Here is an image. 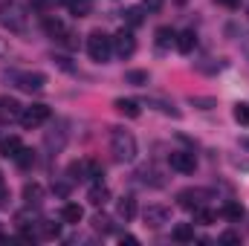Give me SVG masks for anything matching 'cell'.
I'll use <instances>...</instances> for the list:
<instances>
[{
  "mask_svg": "<svg viewBox=\"0 0 249 246\" xmlns=\"http://www.w3.org/2000/svg\"><path fill=\"white\" fill-rule=\"evenodd\" d=\"M3 55H9V44H6V41L0 38V58H3Z\"/></svg>",
  "mask_w": 249,
  "mask_h": 246,
  "instance_id": "cell-38",
  "label": "cell"
},
{
  "mask_svg": "<svg viewBox=\"0 0 249 246\" xmlns=\"http://www.w3.org/2000/svg\"><path fill=\"white\" fill-rule=\"evenodd\" d=\"M47 119H50V107H47V105H29V107H23V110H20V119H18V122L32 130V127L44 124Z\"/></svg>",
  "mask_w": 249,
  "mask_h": 246,
  "instance_id": "cell-5",
  "label": "cell"
},
{
  "mask_svg": "<svg viewBox=\"0 0 249 246\" xmlns=\"http://www.w3.org/2000/svg\"><path fill=\"white\" fill-rule=\"evenodd\" d=\"M93 229L102 232V235H110V232H113V220H110L107 214H96V217H93Z\"/></svg>",
  "mask_w": 249,
  "mask_h": 246,
  "instance_id": "cell-25",
  "label": "cell"
},
{
  "mask_svg": "<svg viewBox=\"0 0 249 246\" xmlns=\"http://www.w3.org/2000/svg\"><path fill=\"white\" fill-rule=\"evenodd\" d=\"M241 148H244V151H249V136H244V139H241Z\"/></svg>",
  "mask_w": 249,
  "mask_h": 246,
  "instance_id": "cell-40",
  "label": "cell"
},
{
  "mask_svg": "<svg viewBox=\"0 0 249 246\" xmlns=\"http://www.w3.org/2000/svg\"><path fill=\"white\" fill-rule=\"evenodd\" d=\"M67 174H70V180H87V177H90V159H75V162H70Z\"/></svg>",
  "mask_w": 249,
  "mask_h": 246,
  "instance_id": "cell-14",
  "label": "cell"
},
{
  "mask_svg": "<svg viewBox=\"0 0 249 246\" xmlns=\"http://www.w3.org/2000/svg\"><path fill=\"white\" fill-rule=\"evenodd\" d=\"M110 151L116 157V162H133L136 159V136L130 130H122V127H113L110 133Z\"/></svg>",
  "mask_w": 249,
  "mask_h": 246,
  "instance_id": "cell-1",
  "label": "cell"
},
{
  "mask_svg": "<svg viewBox=\"0 0 249 246\" xmlns=\"http://www.w3.org/2000/svg\"><path fill=\"white\" fill-rule=\"evenodd\" d=\"M171 238L177 244H194V223H177L174 232H171Z\"/></svg>",
  "mask_w": 249,
  "mask_h": 246,
  "instance_id": "cell-15",
  "label": "cell"
},
{
  "mask_svg": "<svg viewBox=\"0 0 249 246\" xmlns=\"http://www.w3.org/2000/svg\"><path fill=\"white\" fill-rule=\"evenodd\" d=\"M3 78H9L15 87H20V90H26V93H38V90H44L47 87V75L44 72H3Z\"/></svg>",
  "mask_w": 249,
  "mask_h": 246,
  "instance_id": "cell-4",
  "label": "cell"
},
{
  "mask_svg": "<svg viewBox=\"0 0 249 246\" xmlns=\"http://www.w3.org/2000/svg\"><path fill=\"white\" fill-rule=\"evenodd\" d=\"M67 0H38V6H47V9H53V6H61Z\"/></svg>",
  "mask_w": 249,
  "mask_h": 246,
  "instance_id": "cell-35",
  "label": "cell"
},
{
  "mask_svg": "<svg viewBox=\"0 0 249 246\" xmlns=\"http://www.w3.org/2000/svg\"><path fill=\"white\" fill-rule=\"evenodd\" d=\"M194 47H197V35H194V29H183L180 35H177V50L188 55V53H194Z\"/></svg>",
  "mask_w": 249,
  "mask_h": 246,
  "instance_id": "cell-13",
  "label": "cell"
},
{
  "mask_svg": "<svg viewBox=\"0 0 249 246\" xmlns=\"http://www.w3.org/2000/svg\"><path fill=\"white\" fill-rule=\"evenodd\" d=\"M67 9H70V15H75V18H87V15L93 12V0H67Z\"/></svg>",
  "mask_w": 249,
  "mask_h": 246,
  "instance_id": "cell-20",
  "label": "cell"
},
{
  "mask_svg": "<svg viewBox=\"0 0 249 246\" xmlns=\"http://www.w3.org/2000/svg\"><path fill=\"white\" fill-rule=\"evenodd\" d=\"M44 29H47V35H50V38H58V41L67 35V26H64L58 18H44Z\"/></svg>",
  "mask_w": 249,
  "mask_h": 246,
  "instance_id": "cell-21",
  "label": "cell"
},
{
  "mask_svg": "<svg viewBox=\"0 0 249 246\" xmlns=\"http://www.w3.org/2000/svg\"><path fill=\"white\" fill-rule=\"evenodd\" d=\"M194 223H200V226H212V223H214V211L197 206V209H194Z\"/></svg>",
  "mask_w": 249,
  "mask_h": 246,
  "instance_id": "cell-27",
  "label": "cell"
},
{
  "mask_svg": "<svg viewBox=\"0 0 249 246\" xmlns=\"http://www.w3.org/2000/svg\"><path fill=\"white\" fill-rule=\"evenodd\" d=\"M232 116H235V122L238 124H249V105L247 102H238L235 110H232Z\"/></svg>",
  "mask_w": 249,
  "mask_h": 246,
  "instance_id": "cell-29",
  "label": "cell"
},
{
  "mask_svg": "<svg viewBox=\"0 0 249 246\" xmlns=\"http://www.w3.org/2000/svg\"><path fill=\"white\" fill-rule=\"evenodd\" d=\"M0 188H3V180H0Z\"/></svg>",
  "mask_w": 249,
  "mask_h": 246,
  "instance_id": "cell-41",
  "label": "cell"
},
{
  "mask_svg": "<svg viewBox=\"0 0 249 246\" xmlns=\"http://www.w3.org/2000/svg\"><path fill=\"white\" fill-rule=\"evenodd\" d=\"M0 23L9 26V32H26V12L20 3L9 0V3H0Z\"/></svg>",
  "mask_w": 249,
  "mask_h": 246,
  "instance_id": "cell-2",
  "label": "cell"
},
{
  "mask_svg": "<svg viewBox=\"0 0 249 246\" xmlns=\"http://www.w3.org/2000/svg\"><path fill=\"white\" fill-rule=\"evenodd\" d=\"M61 220L64 223H81L84 220V209L78 203H64L61 206Z\"/></svg>",
  "mask_w": 249,
  "mask_h": 246,
  "instance_id": "cell-12",
  "label": "cell"
},
{
  "mask_svg": "<svg viewBox=\"0 0 249 246\" xmlns=\"http://www.w3.org/2000/svg\"><path fill=\"white\" fill-rule=\"evenodd\" d=\"M87 55L99 64H107L110 55H113V38H107L105 32H90V38H87Z\"/></svg>",
  "mask_w": 249,
  "mask_h": 246,
  "instance_id": "cell-3",
  "label": "cell"
},
{
  "mask_svg": "<svg viewBox=\"0 0 249 246\" xmlns=\"http://www.w3.org/2000/svg\"><path fill=\"white\" fill-rule=\"evenodd\" d=\"M20 148H23V142H20L18 136H9V139H3V142H0V154H3V157H12V159L18 157V151H20Z\"/></svg>",
  "mask_w": 249,
  "mask_h": 246,
  "instance_id": "cell-22",
  "label": "cell"
},
{
  "mask_svg": "<svg viewBox=\"0 0 249 246\" xmlns=\"http://www.w3.org/2000/svg\"><path fill=\"white\" fill-rule=\"evenodd\" d=\"M15 162H18L20 168H29V165L35 162V154H32L29 148H20V151H18V157H15Z\"/></svg>",
  "mask_w": 249,
  "mask_h": 246,
  "instance_id": "cell-31",
  "label": "cell"
},
{
  "mask_svg": "<svg viewBox=\"0 0 249 246\" xmlns=\"http://www.w3.org/2000/svg\"><path fill=\"white\" fill-rule=\"evenodd\" d=\"M220 214L226 217V220H232V223H238L247 211H244V206L241 203H235V200H229V203H223V209H220Z\"/></svg>",
  "mask_w": 249,
  "mask_h": 246,
  "instance_id": "cell-19",
  "label": "cell"
},
{
  "mask_svg": "<svg viewBox=\"0 0 249 246\" xmlns=\"http://www.w3.org/2000/svg\"><path fill=\"white\" fill-rule=\"evenodd\" d=\"M154 38H157V47H160V50H168L171 44H177V32H174L171 26H160Z\"/></svg>",
  "mask_w": 249,
  "mask_h": 246,
  "instance_id": "cell-17",
  "label": "cell"
},
{
  "mask_svg": "<svg viewBox=\"0 0 249 246\" xmlns=\"http://www.w3.org/2000/svg\"><path fill=\"white\" fill-rule=\"evenodd\" d=\"M171 168L180 171V174H194L197 159H194L191 151H174V154H171Z\"/></svg>",
  "mask_w": 249,
  "mask_h": 246,
  "instance_id": "cell-9",
  "label": "cell"
},
{
  "mask_svg": "<svg viewBox=\"0 0 249 246\" xmlns=\"http://www.w3.org/2000/svg\"><path fill=\"white\" fill-rule=\"evenodd\" d=\"M113 53L122 55V58H130V55L136 53V38H133V32L119 29V32L113 35Z\"/></svg>",
  "mask_w": 249,
  "mask_h": 246,
  "instance_id": "cell-7",
  "label": "cell"
},
{
  "mask_svg": "<svg viewBox=\"0 0 249 246\" xmlns=\"http://www.w3.org/2000/svg\"><path fill=\"white\" fill-rule=\"evenodd\" d=\"M113 107H116V113H122V116H127V119H136V116L142 113V107H139L136 99H116Z\"/></svg>",
  "mask_w": 249,
  "mask_h": 246,
  "instance_id": "cell-11",
  "label": "cell"
},
{
  "mask_svg": "<svg viewBox=\"0 0 249 246\" xmlns=\"http://www.w3.org/2000/svg\"><path fill=\"white\" fill-rule=\"evenodd\" d=\"M209 200V191L206 188H183L180 194H177V203L183 206V209H188V211H194L197 206H203Z\"/></svg>",
  "mask_w": 249,
  "mask_h": 246,
  "instance_id": "cell-6",
  "label": "cell"
},
{
  "mask_svg": "<svg viewBox=\"0 0 249 246\" xmlns=\"http://www.w3.org/2000/svg\"><path fill=\"white\" fill-rule=\"evenodd\" d=\"M191 105L200 107V110H212V107H217V102H214L212 96H191Z\"/></svg>",
  "mask_w": 249,
  "mask_h": 246,
  "instance_id": "cell-30",
  "label": "cell"
},
{
  "mask_svg": "<svg viewBox=\"0 0 249 246\" xmlns=\"http://www.w3.org/2000/svg\"><path fill=\"white\" fill-rule=\"evenodd\" d=\"M119 241H122V244H127V246H136V244H139V241H136V238H133V235H122V238H119Z\"/></svg>",
  "mask_w": 249,
  "mask_h": 246,
  "instance_id": "cell-36",
  "label": "cell"
},
{
  "mask_svg": "<svg viewBox=\"0 0 249 246\" xmlns=\"http://www.w3.org/2000/svg\"><path fill=\"white\" fill-rule=\"evenodd\" d=\"M107 197H110V191H107L105 185H93V188L87 191V200H90L93 206H105V203H107Z\"/></svg>",
  "mask_w": 249,
  "mask_h": 246,
  "instance_id": "cell-23",
  "label": "cell"
},
{
  "mask_svg": "<svg viewBox=\"0 0 249 246\" xmlns=\"http://www.w3.org/2000/svg\"><path fill=\"white\" fill-rule=\"evenodd\" d=\"M124 81L133 84V87H145L148 84V70H127L124 72Z\"/></svg>",
  "mask_w": 249,
  "mask_h": 246,
  "instance_id": "cell-24",
  "label": "cell"
},
{
  "mask_svg": "<svg viewBox=\"0 0 249 246\" xmlns=\"http://www.w3.org/2000/svg\"><path fill=\"white\" fill-rule=\"evenodd\" d=\"M53 61L58 64L61 70H67V72H72V64H70V58H64V55H53Z\"/></svg>",
  "mask_w": 249,
  "mask_h": 246,
  "instance_id": "cell-34",
  "label": "cell"
},
{
  "mask_svg": "<svg viewBox=\"0 0 249 246\" xmlns=\"http://www.w3.org/2000/svg\"><path fill=\"white\" fill-rule=\"evenodd\" d=\"M220 244H241V235L232 232V229H226V232L220 235Z\"/></svg>",
  "mask_w": 249,
  "mask_h": 246,
  "instance_id": "cell-33",
  "label": "cell"
},
{
  "mask_svg": "<svg viewBox=\"0 0 249 246\" xmlns=\"http://www.w3.org/2000/svg\"><path fill=\"white\" fill-rule=\"evenodd\" d=\"M148 107H157L162 116H171V119H180V116H183L171 102H162V99H148Z\"/></svg>",
  "mask_w": 249,
  "mask_h": 246,
  "instance_id": "cell-18",
  "label": "cell"
},
{
  "mask_svg": "<svg viewBox=\"0 0 249 246\" xmlns=\"http://www.w3.org/2000/svg\"><path fill=\"white\" fill-rule=\"evenodd\" d=\"M41 235L53 241V238H58V235H61V226H58V223H50V220H44V223H41Z\"/></svg>",
  "mask_w": 249,
  "mask_h": 246,
  "instance_id": "cell-32",
  "label": "cell"
},
{
  "mask_svg": "<svg viewBox=\"0 0 249 246\" xmlns=\"http://www.w3.org/2000/svg\"><path fill=\"white\" fill-rule=\"evenodd\" d=\"M217 3H223L226 9H238L241 6V0H217Z\"/></svg>",
  "mask_w": 249,
  "mask_h": 246,
  "instance_id": "cell-37",
  "label": "cell"
},
{
  "mask_svg": "<svg viewBox=\"0 0 249 246\" xmlns=\"http://www.w3.org/2000/svg\"><path fill=\"white\" fill-rule=\"evenodd\" d=\"M124 20H127L130 26H139V23L145 20V9H139V6H130V9L124 12Z\"/></svg>",
  "mask_w": 249,
  "mask_h": 246,
  "instance_id": "cell-28",
  "label": "cell"
},
{
  "mask_svg": "<svg viewBox=\"0 0 249 246\" xmlns=\"http://www.w3.org/2000/svg\"><path fill=\"white\" fill-rule=\"evenodd\" d=\"M41 194H44V191H41V185L38 183H32V185L23 188V200H26L29 206H38V203H41Z\"/></svg>",
  "mask_w": 249,
  "mask_h": 246,
  "instance_id": "cell-26",
  "label": "cell"
},
{
  "mask_svg": "<svg viewBox=\"0 0 249 246\" xmlns=\"http://www.w3.org/2000/svg\"><path fill=\"white\" fill-rule=\"evenodd\" d=\"M145 6H148V9H160V6H162V0H148Z\"/></svg>",
  "mask_w": 249,
  "mask_h": 246,
  "instance_id": "cell-39",
  "label": "cell"
},
{
  "mask_svg": "<svg viewBox=\"0 0 249 246\" xmlns=\"http://www.w3.org/2000/svg\"><path fill=\"white\" fill-rule=\"evenodd\" d=\"M20 110H23V105H20L18 99L0 96V122H15V119H20Z\"/></svg>",
  "mask_w": 249,
  "mask_h": 246,
  "instance_id": "cell-10",
  "label": "cell"
},
{
  "mask_svg": "<svg viewBox=\"0 0 249 246\" xmlns=\"http://www.w3.org/2000/svg\"><path fill=\"white\" fill-rule=\"evenodd\" d=\"M142 217H145V226H151V229H160V226H165V223L171 220V211H168L165 206H148Z\"/></svg>",
  "mask_w": 249,
  "mask_h": 246,
  "instance_id": "cell-8",
  "label": "cell"
},
{
  "mask_svg": "<svg viewBox=\"0 0 249 246\" xmlns=\"http://www.w3.org/2000/svg\"><path fill=\"white\" fill-rule=\"evenodd\" d=\"M116 211H119V217H122V220H133V217L139 214L136 200H133V197H122V200L116 203Z\"/></svg>",
  "mask_w": 249,
  "mask_h": 246,
  "instance_id": "cell-16",
  "label": "cell"
}]
</instances>
